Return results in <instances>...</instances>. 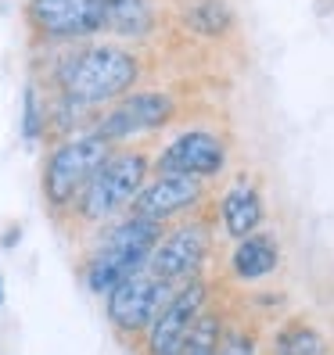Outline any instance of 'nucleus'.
I'll return each mask as SVG.
<instances>
[{
	"instance_id": "obj_1",
	"label": "nucleus",
	"mask_w": 334,
	"mask_h": 355,
	"mask_svg": "<svg viewBox=\"0 0 334 355\" xmlns=\"http://www.w3.org/2000/svg\"><path fill=\"white\" fill-rule=\"evenodd\" d=\"M162 230L165 226H158L151 219H140L133 212L104 223L97 241L90 244L87 259H83V284H87L90 295L104 298L119 280L148 269Z\"/></svg>"
},
{
	"instance_id": "obj_2",
	"label": "nucleus",
	"mask_w": 334,
	"mask_h": 355,
	"mask_svg": "<svg viewBox=\"0 0 334 355\" xmlns=\"http://www.w3.org/2000/svg\"><path fill=\"white\" fill-rule=\"evenodd\" d=\"M140 79V61L115 44H90L72 51L58 69L61 97L76 101L79 108H101L108 101L126 97Z\"/></svg>"
},
{
	"instance_id": "obj_3",
	"label": "nucleus",
	"mask_w": 334,
	"mask_h": 355,
	"mask_svg": "<svg viewBox=\"0 0 334 355\" xmlns=\"http://www.w3.org/2000/svg\"><path fill=\"white\" fill-rule=\"evenodd\" d=\"M148 176H151V158L144 151H112L76 198L72 205L76 219L101 230L104 223L126 216Z\"/></svg>"
},
{
	"instance_id": "obj_4",
	"label": "nucleus",
	"mask_w": 334,
	"mask_h": 355,
	"mask_svg": "<svg viewBox=\"0 0 334 355\" xmlns=\"http://www.w3.org/2000/svg\"><path fill=\"white\" fill-rule=\"evenodd\" d=\"M112 151H115L112 144H104L94 130H83L76 137H65L61 144H54L47 162H44V173H40L44 201L54 208V212L72 208L76 198L83 194V187L90 183V176L101 169V162Z\"/></svg>"
},
{
	"instance_id": "obj_5",
	"label": "nucleus",
	"mask_w": 334,
	"mask_h": 355,
	"mask_svg": "<svg viewBox=\"0 0 334 355\" xmlns=\"http://www.w3.org/2000/svg\"><path fill=\"white\" fill-rule=\"evenodd\" d=\"M212 252V226L205 219H187L176 226H165L151 252L148 273L162 280L165 287H183L191 280H201V269Z\"/></svg>"
},
{
	"instance_id": "obj_6",
	"label": "nucleus",
	"mask_w": 334,
	"mask_h": 355,
	"mask_svg": "<svg viewBox=\"0 0 334 355\" xmlns=\"http://www.w3.org/2000/svg\"><path fill=\"white\" fill-rule=\"evenodd\" d=\"M169 295H173V287H165L148 269H140V273L119 280L104 295V316H108V323L122 338H144V330L151 327V320L158 316V309L165 305Z\"/></svg>"
},
{
	"instance_id": "obj_7",
	"label": "nucleus",
	"mask_w": 334,
	"mask_h": 355,
	"mask_svg": "<svg viewBox=\"0 0 334 355\" xmlns=\"http://www.w3.org/2000/svg\"><path fill=\"white\" fill-rule=\"evenodd\" d=\"M176 115V101L162 90H137V94H126L119 97V104H112L97 122H94V133L104 140V144H122L130 137H140V133H151V130H162L169 126V119Z\"/></svg>"
},
{
	"instance_id": "obj_8",
	"label": "nucleus",
	"mask_w": 334,
	"mask_h": 355,
	"mask_svg": "<svg viewBox=\"0 0 334 355\" xmlns=\"http://www.w3.org/2000/svg\"><path fill=\"white\" fill-rule=\"evenodd\" d=\"M208 305V284L205 280H191L183 287H173V295L165 298V305L158 309V316L151 320V327L144 330V355H176L183 338L191 334V327L198 323V316Z\"/></svg>"
},
{
	"instance_id": "obj_9",
	"label": "nucleus",
	"mask_w": 334,
	"mask_h": 355,
	"mask_svg": "<svg viewBox=\"0 0 334 355\" xmlns=\"http://www.w3.org/2000/svg\"><path fill=\"white\" fill-rule=\"evenodd\" d=\"M226 144L212 130H183L176 133L158 158L151 162L155 173H176V176H191V180H212L226 169Z\"/></svg>"
},
{
	"instance_id": "obj_10",
	"label": "nucleus",
	"mask_w": 334,
	"mask_h": 355,
	"mask_svg": "<svg viewBox=\"0 0 334 355\" xmlns=\"http://www.w3.org/2000/svg\"><path fill=\"white\" fill-rule=\"evenodd\" d=\"M26 18L40 36L79 40L108 29V4L104 0H29Z\"/></svg>"
},
{
	"instance_id": "obj_11",
	"label": "nucleus",
	"mask_w": 334,
	"mask_h": 355,
	"mask_svg": "<svg viewBox=\"0 0 334 355\" xmlns=\"http://www.w3.org/2000/svg\"><path fill=\"white\" fill-rule=\"evenodd\" d=\"M201 198H205V183L201 180L176 176V173H155V176H148V183L140 187V194L130 205V212L165 226L169 219L187 216L191 208H198Z\"/></svg>"
},
{
	"instance_id": "obj_12",
	"label": "nucleus",
	"mask_w": 334,
	"mask_h": 355,
	"mask_svg": "<svg viewBox=\"0 0 334 355\" xmlns=\"http://www.w3.org/2000/svg\"><path fill=\"white\" fill-rule=\"evenodd\" d=\"M219 223H223V234L234 237V241H241L248 234H259V230H262L266 205H262L259 187L248 176H237L223 191V198H219Z\"/></svg>"
},
{
	"instance_id": "obj_13",
	"label": "nucleus",
	"mask_w": 334,
	"mask_h": 355,
	"mask_svg": "<svg viewBox=\"0 0 334 355\" xmlns=\"http://www.w3.org/2000/svg\"><path fill=\"white\" fill-rule=\"evenodd\" d=\"M281 266V241L274 234H248L234 241L231 248V277L237 284H262L266 277H274Z\"/></svg>"
},
{
	"instance_id": "obj_14",
	"label": "nucleus",
	"mask_w": 334,
	"mask_h": 355,
	"mask_svg": "<svg viewBox=\"0 0 334 355\" xmlns=\"http://www.w3.org/2000/svg\"><path fill=\"white\" fill-rule=\"evenodd\" d=\"M269 355H327V338L306 320H287L277 327Z\"/></svg>"
},
{
	"instance_id": "obj_15",
	"label": "nucleus",
	"mask_w": 334,
	"mask_h": 355,
	"mask_svg": "<svg viewBox=\"0 0 334 355\" xmlns=\"http://www.w3.org/2000/svg\"><path fill=\"white\" fill-rule=\"evenodd\" d=\"M183 22H187V29H194L201 36H223L234 26V15L223 0H194V4L187 8Z\"/></svg>"
},
{
	"instance_id": "obj_16",
	"label": "nucleus",
	"mask_w": 334,
	"mask_h": 355,
	"mask_svg": "<svg viewBox=\"0 0 334 355\" xmlns=\"http://www.w3.org/2000/svg\"><path fill=\"white\" fill-rule=\"evenodd\" d=\"M223 320L216 316V312H201L198 316V323L191 327V334L183 338V345H180V352L176 355H216V348H219V338H223Z\"/></svg>"
},
{
	"instance_id": "obj_17",
	"label": "nucleus",
	"mask_w": 334,
	"mask_h": 355,
	"mask_svg": "<svg viewBox=\"0 0 334 355\" xmlns=\"http://www.w3.org/2000/svg\"><path fill=\"white\" fill-rule=\"evenodd\" d=\"M44 126H47L44 104H40V97H36L33 87H26V108H22V133H26V140L44 137Z\"/></svg>"
},
{
	"instance_id": "obj_18",
	"label": "nucleus",
	"mask_w": 334,
	"mask_h": 355,
	"mask_svg": "<svg viewBox=\"0 0 334 355\" xmlns=\"http://www.w3.org/2000/svg\"><path fill=\"white\" fill-rule=\"evenodd\" d=\"M0 305H4V277H0Z\"/></svg>"
}]
</instances>
